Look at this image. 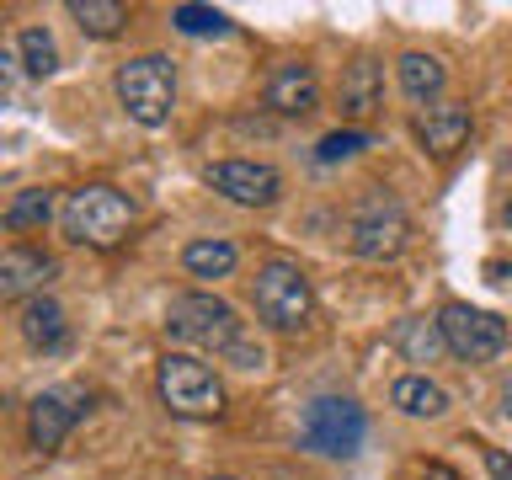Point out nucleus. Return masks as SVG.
Wrapping results in <instances>:
<instances>
[{
	"label": "nucleus",
	"mask_w": 512,
	"mask_h": 480,
	"mask_svg": "<svg viewBox=\"0 0 512 480\" xmlns=\"http://www.w3.org/2000/svg\"><path fill=\"white\" fill-rule=\"evenodd\" d=\"M128 230H134V203H128L118 187L91 182V187H75L70 198H64V235H70L75 246L112 251V246H123Z\"/></svg>",
	"instance_id": "1"
},
{
	"label": "nucleus",
	"mask_w": 512,
	"mask_h": 480,
	"mask_svg": "<svg viewBox=\"0 0 512 480\" xmlns=\"http://www.w3.org/2000/svg\"><path fill=\"white\" fill-rule=\"evenodd\" d=\"M251 304H256V315H262L267 331H304L310 315H315V288H310V278H304L299 262L272 256V262L256 267Z\"/></svg>",
	"instance_id": "2"
},
{
	"label": "nucleus",
	"mask_w": 512,
	"mask_h": 480,
	"mask_svg": "<svg viewBox=\"0 0 512 480\" xmlns=\"http://www.w3.org/2000/svg\"><path fill=\"white\" fill-rule=\"evenodd\" d=\"M347 240L363 262H395V256L411 246V214L400 208L395 192L368 187L347 214Z\"/></svg>",
	"instance_id": "3"
},
{
	"label": "nucleus",
	"mask_w": 512,
	"mask_h": 480,
	"mask_svg": "<svg viewBox=\"0 0 512 480\" xmlns=\"http://www.w3.org/2000/svg\"><path fill=\"white\" fill-rule=\"evenodd\" d=\"M112 86H118V102L128 118L144 128H160L176 107V64L166 54H139V59L118 64Z\"/></svg>",
	"instance_id": "4"
},
{
	"label": "nucleus",
	"mask_w": 512,
	"mask_h": 480,
	"mask_svg": "<svg viewBox=\"0 0 512 480\" xmlns=\"http://www.w3.org/2000/svg\"><path fill=\"white\" fill-rule=\"evenodd\" d=\"M299 438L310 454H326V459H347V454H358L363 438H368V416L358 400H347V395H320L304 406V427H299Z\"/></svg>",
	"instance_id": "5"
},
{
	"label": "nucleus",
	"mask_w": 512,
	"mask_h": 480,
	"mask_svg": "<svg viewBox=\"0 0 512 480\" xmlns=\"http://www.w3.org/2000/svg\"><path fill=\"white\" fill-rule=\"evenodd\" d=\"M166 331L176 336V342L203 347V352H230L240 336H246L235 310L214 294H176L171 310H166Z\"/></svg>",
	"instance_id": "6"
},
{
	"label": "nucleus",
	"mask_w": 512,
	"mask_h": 480,
	"mask_svg": "<svg viewBox=\"0 0 512 480\" xmlns=\"http://www.w3.org/2000/svg\"><path fill=\"white\" fill-rule=\"evenodd\" d=\"M155 384H160V400L176 416H219L224 411V384L214 379V368L187 358V352H166Z\"/></svg>",
	"instance_id": "7"
},
{
	"label": "nucleus",
	"mask_w": 512,
	"mask_h": 480,
	"mask_svg": "<svg viewBox=\"0 0 512 480\" xmlns=\"http://www.w3.org/2000/svg\"><path fill=\"white\" fill-rule=\"evenodd\" d=\"M438 331H443L448 352L464 363H491V358H502V347H507V320L491 315V310H475V304H464V299L438 310Z\"/></svg>",
	"instance_id": "8"
},
{
	"label": "nucleus",
	"mask_w": 512,
	"mask_h": 480,
	"mask_svg": "<svg viewBox=\"0 0 512 480\" xmlns=\"http://www.w3.org/2000/svg\"><path fill=\"white\" fill-rule=\"evenodd\" d=\"M86 406H91L86 384H54V390H43L27 406V438H32V448H38V454H54V448L70 438V427L86 416Z\"/></svg>",
	"instance_id": "9"
},
{
	"label": "nucleus",
	"mask_w": 512,
	"mask_h": 480,
	"mask_svg": "<svg viewBox=\"0 0 512 480\" xmlns=\"http://www.w3.org/2000/svg\"><path fill=\"white\" fill-rule=\"evenodd\" d=\"M208 187L224 192L240 208H272L283 198V176L267 160H214L208 166Z\"/></svg>",
	"instance_id": "10"
},
{
	"label": "nucleus",
	"mask_w": 512,
	"mask_h": 480,
	"mask_svg": "<svg viewBox=\"0 0 512 480\" xmlns=\"http://www.w3.org/2000/svg\"><path fill=\"white\" fill-rule=\"evenodd\" d=\"M470 128H475V118L464 102H432L416 112V139H422V150L432 160H454L464 150V139H470Z\"/></svg>",
	"instance_id": "11"
},
{
	"label": "nucleus",
	"mask_w": 512,
	"mask_h": 480,
	"mask_svg": "<svg viewBox=\"0 0 512 480\" xmlns=\"http://www.w3.org/2000/svg\"><path fill=\"white\" fill-rule=\"evenodd\" d=\"M262 102L278 112V118H304V112L320 107V80H315V70L304 59H288V64H278V70L267 75Z\"/></svg>",
	"instance_id": "12"
},
{
	"label": "nucleus",
	"mask_w": 512,
	"mask_h": 480,
	"mask_svg": "<svg viewBox=\"0 0 512 480\" xmlns=\"http://www.w3.org/2000/svg\"><path fill=\"white\" fill-rule=\"evenodd\" d=\"M54 278V256L38 246H6L0 251V299H38Z\"/></svg>",
	"instance_id": "13"
},
{
	"label": "nucleus",
	"mask_w": 512,
	"mask_h": 480,
	"mask_svg": "<svg viewBox=\"0 0 512 480\" xmlns=\"http://www.w3.org/2000/svg\"><path fill=\"white\" fill-rule=\"evenodd\" d=\"M379 107H384V70L368 54H358L342 70V112L352 118V128H358L363 118H374Z\"/></svg>",
	"instance_id": "14"
},
{
	"label": "nucleus",
	"mask_w": 512,
	"mask_h": 480,
	"mask_svg": "<svg viewBox=\"0 0 512 480\" xmlns=\"http://www.w3.org/2000/svg\"><path fill=\"white\" fill-rule=\"evenodd\" d=\"M22 342H27L32 352H59L64 342H70V320H64L59 299L38 294V299L22 304Z\"/></svg>",
	"instance_id": "15"
},
{
	"label": "nucleus",
	"mask_w": 512,
	"mask_h": 480,
	"mask_svg": "<svg viewBox=\"0 0 512 480\" xmlns=\"http://www.w3.org/2000/svg\"><path fill=\"white\" fill-rule=\"evenodd\" d=\"M390 342H395V352H400L406 363H438L443 352H448V342H443V331H438V320H432V315L395 320Z\"/></svg>",
	"instance_id": "16"
},
{
	"label": "nucleus",
	"mask_w": 512,
	"mask_h": 480,
	"mask_svg": "<svg viewBox=\"0 0 512 480\" xmlns=\"http://www.w3.org/2000/svg\"><path fill=\"white\" fill-rule=\"evenodd\" d=\"M395 80H400V91L411 96V102H438L443 96V64L432 59V54H400V64H395Z\"/></svg>",
	"instance_id": "17"
},
{
	"label": "nucleus",
	"mask_w": 512,
	"mask_h": 480,
	"mask_svg": "<svg viewBox=\"0 0 512 480\" xmlns=\"http://www.w3.org/2000/svg\"><path fill=\"white\" fill-rule=\"evenodd\" d=\"M390 400L406 416H422V422H432V416H443L448 411V395H443V384H432L427 374H406V379H395V390Z\"/></svg>",
	"instance_id": "18"
},
{
	"label": "nucleus",
	"mask_w": 512,
	"mask_h": 480,
	"mask_svg": "<svg viewBox=\"0 0 512 480\" xmlns=\"http://www.w3.org/2000/svg\"><path fill=\"white\" fill-rule=\"evenodd\" d=\"M240 262V251H235V240H219V235H208V240H192V246L182 251V267L192 272V278H230Z\"/></svg>",
	"instance_id": "19"
},
{
	"label": "nucleus",
	"mask_w": 512,
	"mask_h": 480,
	"mask_svg": "<svg viewBox=\"0 0 512 480\" xmlns=\"http://www.w3.org/2000/svg\"><path fill=\"white\" fill-rule=\"evenodd\" d=\"M70 16L80 22L86 38H118L123 22H128V11L118 0H70Z\"/></svg>",
	"instance_id": "20"
},
{
	"label": "nucleus",
	"mask_w": 512,
	"mask_h": 480,
	"mask_svg": "<svg viewBox=\"0 0 512 480\" xmlns=\"http://www.w3.org/2000/svg\"><path fill=\"white\" fill-rule=\"evenodd\" d=\"M48 214H54V192H43V187H27V192H16L11 208H6V230H43Z\"/></svg>",
	"instance_id": "21"
},
{
	"label": "nucleus",
	"mask_w": 512,
	"mask_h": 480,
	"mask_svg": "<svg viewBox=\"0 0 512 480\" xmlns=\"http://www.w3.org/2000/svg\"><path fill=\"white\" fill-rule=\"evenodd\" d=\"M16 48H22V70H27L32 80H48V75L59 70V48H54V38H48L43 27H27Z\"/></svg>",
	"instance_id": "22"
},
{
	"label": "nucleus",
	"mask_w": 512,
	"mask_h": 480,
	"mask_svg": "<svg viewBox=\"0 0 512 480\" xmlns=\"http://www.w3.org/2000/svg\"><path fill=\"white\" fill-rule=\"evenodd\" d=\"M171 27L187 32V38H224V32H230V16L214 11V6H176Z\"/></svg>",
	"instance_id": "23"
},
{
	"label": "nucleus",
	"mask_w": 512,
	"mask_h": 480,
	"mask_svg": "<svg viewBox=\"0 0 512 480\" xmlns=\"http://www.w3.org/2000/svg\"><path fill=\"white\" fill-rule=\"evenodd\" d=\"M368 144H374V139H368L363 128L347 123V128H336V134H326V139L315 144V160H320V166H336V160L358 155V150H368Z\"/></svg>",
	"instance_id": "24"
},
{
	"label": "nucleus",
	"mask_w": 512,
	"mask_h": 480,
	"mask_svg": "<svg viewBox=\"0 0 512 480\" xmlns=\"http://www.w3.org/2000/svg\"><path fill=\"white\" fill-rule=\"evenodd\" d=\"M475 448H480V459H486L491 480H512V454H507V448H491V443H475Z\"/></svg>",
	"instance_id": "25"
},
{
	"label": "nucleus",
	"mask_w": 512,
	"mask_h": 480,
	"mask_svg": "<svg viewBox=\"0 0 512 480\" xmlns=\"http://www.w3.org/2000/svg\"><path fill=\"white\" fill-rule=\"evenodd\" d=\"M224 358H230L235 368H262V363H267V352L256 347V342H246V336H240V342H235L230 352H224Z\"/></svg>",
	"instance_id": "26"
},
{
	"label": "nucleus",
	"mask_w": 512,
	"mask_h": 480,
	"mask_svg": "<svg viewBox=\"0 0 512 480\" xmlns=\"http://www.w3.org/2000/svg\"><path fill=\"white\" fill-rule=\"evenodd\" d=\"M416 480H464V475H459V470H448V464H427V470L416 475Z\"/></svg>",
	"instance_id": "27"
},
{
	"label": "nucleus",
	"mask_w": 512,
	"mask_h": 480,
	"mask_svg": "<svg viewBox=\"0 0 512 480\" xmlns=\"http://www.w3.org/2000/svg\"><path fill=\"white\" fill-rule=\"evenodd\" d=\"M502 411H507V422H512V379L502 384Z\"/></svg>",
	"instance_id": "28"
},
{
	"label": "nucleus",
	"mask_w": 512,
	"mask_h": 480,
	"mask_svg": "<svg viewBox=\"0 0 512 480\" xmlns=\"http://www.w3.org/2000/svg\"><path fill=\"white\" fill-rule=\"evenodd\" d=\"M502 224H507V230H512V203H507V208H502Z\"/></svg>",
	"instance_id": "29"
},
{
	"label": "nucleus",
	"mask_w": 512,
	"mask_h": 480,
	"mask_svg": "<svg viewBox=\"0 0 512 480\" xmlns=\"http://www.w3.org/2000/svg\"><path fill=\"white\" fill-rule=\"evenodd\" d=\"M208 480H235V475H208Z\"/></svg>",
	"instance_id": "30"
}]
</instances>
